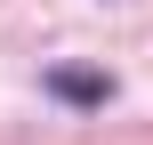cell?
<instances>
[{
	"instance_id": "obj_1",
	"label": "cell",
	"mask_w": 153,
	"mask_h": 145,
	"mask_svg": "<svg viewBox=\"0 0 153 145\" xmlns=\"http://www.w3.org/2000/svg\"><path fill=\"white\" fill-rule=\"evenodd\" d=\"M56 89H65V97H105V81H97V73H56Z\"/></svg>"
}]
</instances>
